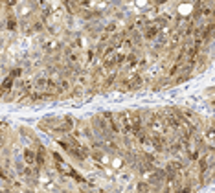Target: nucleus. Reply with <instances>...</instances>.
Listing matches in <instances>:
<instances>
[{
    "mask_svg": "<svg viewBox=\"0 0 215 193\" xmlns=\"http://www.w3.org/2000/svg\"><path fill=\"white\" fill-rule=\"evenodd\" d=\"M72 127H74V118H64L63 120V123L57 127V131H61V132H68V131H72Z\"/></svg>",
    "mask_w": 215,
    "mask_h": 193,
    "instance_id": "1",
    "label": "nucleus"
},
{
    "mask_svg": "<svg viewBox=\"0 0 215 193\" xmlns=\"http://www.w3.org/2000/svg\"><path fill=\"white\" fill-rule=\"evenodd\" d=\"M143 85V77L142 76H134L131 81L127 83V86H129V90H136V88H140Z\"/></svg>",
    "mask_w": 215,
    "mask_h": 193,
    "instance_id": "2",
    "label": "nucleus"
},
{
    "mask_svg": "<svg viewBox=\"0 0 215 193\" xmlns=\"http://www.w3.org/2000/svg\"><path fill=\"white\" fill-rule=\"evenodd\" d=\"M24 162L28 166H35L37 162H35V153L31 149H24Z\"/></svg>",
    "mask_w": 215,
    "mask_h": 193,
    "instance_id": "3",
    "label": "nucleus"
},
{
    "mask_svg": "<svg viewBox=\"0 0 215 193\" xmlns=\"http://www.w3.org/2000/svg\"><path fill=\"white\" fill-rule=\"evenodd\" d=\"M164 176H166V171H156V173H153V176H151V184H162L164 182Z\"/></svg>",
    "mask_w": 215,
    "mask_h": 193,
    "instance_id": "4",
    "label": "nucleus"
},
{
    "mask_svg": "<svg viewBox=\"0 0 215 193\" xmlns=\"http://www.w3.org/2000/svg\"><path fill=\"white\" fill-rule=\"evenodd\" d=\"M35 86H37V90H46V86H48V79L44 77V76H39L37 79H35Z\"/></svg>",
    "mask_w": 215,
    "mask_h": 193,
    "instance_id": "5",
    "label": "nucleus"
},
{
    "mask_svg": "<svg viewBox=\"0 0 215 193\" xmlns=\"http://www.w3.org/2000/svg\"><path fill=\"white\" fill-rule=\"evenodd\" d=\"M156 35H158V28H156V26H147L145 28V37L147 39H153Z\"/></svg>",
    "mask_w": 215,
    "mask_h": 193,
    "instance_id": "6",
    "label": "nucleus"
},
{
    "mask_svg": "<svg viewBox=\"0 0 215 193\" xmlns=\"http://www.w3.org/2000/svg\"><path fill=\"white\" fill-rule=\"evenodd\" d=\"M11 85H13V77L9 76V77L4 81V85L0 86V98H2V94H4V92H7V90H9V86H11Z\"/></svg>",
    "mask_w": 215,
    "mask_h": 193,
    "instance_id": "7",
    "label": "nucleus"
},
{
    "mask_svg": "<svg viewBox=\"0 0 215 193\" xmlns=\"http://www.w3.org/2000/svg\"><path fill=\"white\" fill-rule=\"evenodd\" d=\"M156 24H158L160 28H164V26H167V24H169V17H167V15H160V17H158V19H156Z\"/></svg>",
    "mask_w": 215,
    "mask_h": 193,
    "instance_id": "8",
    "label": "nucleus"
},
{
    "mask_svg": "<svg viewBox=\"0 0 215 193\" xmlns=\"http://www.w3.org/2000/svg\"><path fill=\"white\" fill-rule=\"evenodd\" d=\"M169 39H167V35L164 33V32H158V35H156V42H158V46H162V44H166Z\"/></svg>",
    "mask_w": 215,
    "mask_h": 193,
    "instance_id": "9",
    "label": "nucleus"
},
{
    "mask_svg": "<svg viewBox=\"0 0 215 193\" xmlns=\"http://www.w3.org/2000/svg\"><path fill=\"white\" fill-rule=\"evenodd\" d=\"M7 29H9V32H15V29H17V19L15 17L7 19Z\"/></svg>",
    "mask_w": 215,
    "mask_h": 193,
    "instance_id": "10",
    "label": "nucleus"
},
{
    "mask_svg": "<svg viewBox=\"0 0 215 193\" xmlns=\"http://www.w3.org/2000/svg\"><path fill=\"white\" fill-rule=\"evenodd\" d=\"M149 191V184L145 182H138V193H147Z\"/></svg>",
    "mask_w": 215,
    "mask_h": 193,
    "instance_id": "11",
    "label": "nucleus"
},
{
    "mask_svg": "<svg viewBox=\"0 0 215 193\" xmlns=\"http://www.w3.org/2000/svg\"><path fill=\"white\" fill-rule=\"evenodd\" d=\"M4 131H7V123L6 122H0V134H2Z\"/></svg>",
    "mask_w": 215,
    "mask_h": 193,
    "instance_id": "12",
    "label": "nucleus"
},
{
    "mask_svg": "<svg viewBox=\"0 0 215 193\" xmlns=\"http://www.w3.org/2000/svg\"><path fill=\"white\" fill-rule=\"evenodd\" d=\"M20 72H22L20 68H17V70H13V74H11V77H17V76H19V74H20Z\"/></svg>",
    "mask_w": 215,
    "mask_h": 193,
    "instance_id": "13",
    "label": "nucleus"
},
{
    "mask_svg": "<svg viewBox=\"0 0 215 193\" xmlns=\"http://www.w3.org/2000/svg\"><path fill=\"white\" fill-rule=\"evenodd\" d=\"M2 143H4V134H0V147H2Z\"/></svg>",
    "mask_w": 215,
    "mask_h": 193,
    "instance_id": "14",
    "label": "nucleus"
}]
</instances>
